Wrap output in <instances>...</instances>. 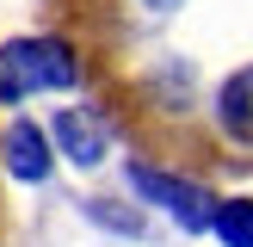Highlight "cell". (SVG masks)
<instances>
[{"instance_id": "7a4b0ae2", "label": "cell", "mask_w": 253, "mask_h": 247, "mask_svg": "<svg viewBox=\"0 0 253 247\" xmlns=\"http://www.w3.org/2000/svg\"><path fill=\"white\" fill-rule=\"evenodd\" d=\"M0 161H6V173H19V179H43L49 148H43V136H37V124H12V130L0 136Z\"/></svg>"}, {"instance_id": "277c9868", "label": "cell", "mask_w": 253, "mask_h": 247, "mask_svg": "<svg viewBox=\"0 0 253 247\" xmlns=\"http://www.w3.org/2000/svg\"><path fill=\"white\" fill-rule=\"evenodd\" d=\"M62 142H68V155H74V161H93V155H99V136H93V130H81V118H62Z\"/></svg>"}, {"instance_id": "6da1fadb", "label": "cell", "mask_w": 253, "mask_h": 247, "mask_svg": "<svg viewBox=\"0 0 253 247\" xmlns=\"http://www.w3.org/2000/svg\"><path fill=\"white\" fill-rule=\"evenodd\" d=\"M105 124L173 179L253 173V0H43Z\"/></svg>"}, {"instance_id": "5b68a950", "label": "cell", "mask_w": 253, "mask_h": 247, "mask_svg": "<svg viewBox=\"0 0 253 247\" xmlns=\"http://www.w3.org/2000/svg\"><path fill=\"white\" fill-rule=\"evenodd\" d=\"M0 247H12V210H6V161H0Z\"/></svg>"}, {"instance_id": "3957f363", "label": "cell", "mask_w": 253, "mask_h": 247, "mask_svg": "<svg viewBox=\"0 0 253 247\" xmlns=\"http://www.w3.org/2000/svg\"><path fill=\"white\" fill-rule=\"evenodd\" d=\"M216 235L229 247H253V204H241V198H235V204H216Z\"/></svg>"}]
</instances>
